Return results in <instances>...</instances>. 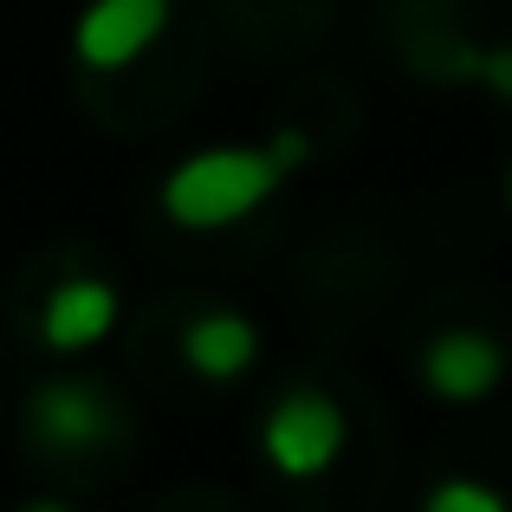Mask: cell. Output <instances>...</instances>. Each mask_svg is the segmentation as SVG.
Here are the masks:
<instances>
[{"label":"cell","instance_id":"cell-6","mask_svg":"<svg viewBox=\"0 0 512 512\" xmlns=\"http://www.w3.org/2000/svg\"><path fill=\"white\" fill-rule=\"evenodd\" d=\"M111 325H117V286L111 279H91V273L59 279V286L46 292V305H39V338L52 350H65V357L104 344Z\"/></svg>","mask_w":512,"mask_h":512},{"label":"cell","instance_id":"cell-8","mask_svg":"<svg viewBox=\"0 0 512 512\" xmlns=\"http://www.w3.org/2000/svg\"><path fill=\"white\" fill-rule=\"evenodd\" d=\"M422 512H512V506H506V493L493 487V480L448 474V480H435V487H428Z\"/></svg>","mask_w":512,"mask_h":512},{"label":"cell","instance_id":"cell-7","mask_svg":"<svg viewBox=\"0 0 512 512\" xmlns=\"http://www.w3.org/2000/svg\"><path fill=\"white\" fill-rule=\"evenodd\" d=\"M260 357V325L240 312H201L195 325L182 331V363L208 383H234V376L253 370Z\"/></svg>","mask_w":512,"mask_h":512},{"label":"cell","instance_id":"cell-11","mask_svg":"<svg viewBox=\"0 0 512 512\" xmlns=\"http://www.w3.org/2000/svg\"><path fill=\"white\" fill-rule=\"evenodd\" d=\"M506 201H512V169H506Z\"/></svg>","mask_w":512,"mask_h":512},{"label":"cell","instance_id":"cell-1","mask_svg":"<svg viewBox=\"0 0 512 512\" xmlns=\"http://www.w3.org/2000/svg\"><path fill=\"white\" fill-rule=\"evenodd\" d=\"M292 163H305L299 130H279L273 143H221V150L182 156L156 188V208L188 234H214V227L260 214L279 195V182L292 175Z\"/></svg>","mask_w":512,"mask_h":512},{"label":"cell","instance_id":"cell-4","mask_svg":"<svg viewBox=\"0 0 512 512\" xmlns=\"http://www.w3.org/2000/svg\"><path fill=\"white\" fill-rule=\"evenodd\" d=\"M175 0H91L72 20V52L85 72H124L169 33Z\"/></svg>","mask_w":512,"mask_h":512},{"label":"cell","instance_id":"cell-9","mask_svg":"<svg viewBox=\"0 0 512 512\" xmlns=\"http://www.w3.org/2000/svg\"><path fill=\"white\" fill-rule=\"evenodd\" d=\"M461 72H474L480 85L493 91V98H506V104H512V46H493V52H467V59H461Z\"/></svg>","mask_w":512,"mask_h":512},{"label":"cell","instance_id":"cell-5","mask_svg":"<svg viewBox=\"0 0 512 512\" xmlns=\"http://www.w3.org/2000/svg\"><path fill=\"white\" fill-rule=\"evenodd\" d=\"M500 383H506V350L493 344L487 331L454 325L422 350V389L441 396V402H461L467 409V402H487Z\"/></svg>","mask_w":512,"mask_h":512},{"label":"cell","instance_id":"cell-10","mask_svg":"<svg viewBox=\"0 0 512 512\" xmlns=\"http://www.w3.org/2000/svg\"><path fill=\"white\" fill-rule=\"evenodd\" d=\"M20 512H72V506H65V500H26Z\"/></svg>","mask_w":512,"mask_h":512},{"label":"cell","instance_id":"cell-3","mask_svg":"<svg viewBox=\"0 0 512 512\" xmlns=\"http://www.w3.org/2000/svg\"><path fill=\"white\" fill-rule=\"evenodd\" d=\"M26 428L59 454H85V448H104V441L124 435V409L91 376H52V383H39L26 396Z\"/></svg>","mask_w":512,"mask_h":512},{"label":"cell","instance_id":"cell-2","mask_svg":"<svg viewBox=\"0 0 512 512\" xmlns=\"http://www.w3.org/2000/svg\"><path fill=\"white\" fill-rule=\"evenodd\" d=\"M344 435H350V422L325 389H292V396H279L273 409H266L260 454H266V467L286 474V480H318V474L338 467Z\"/></svg>","mask_w":512,"mask_h":512}]
</instances>
